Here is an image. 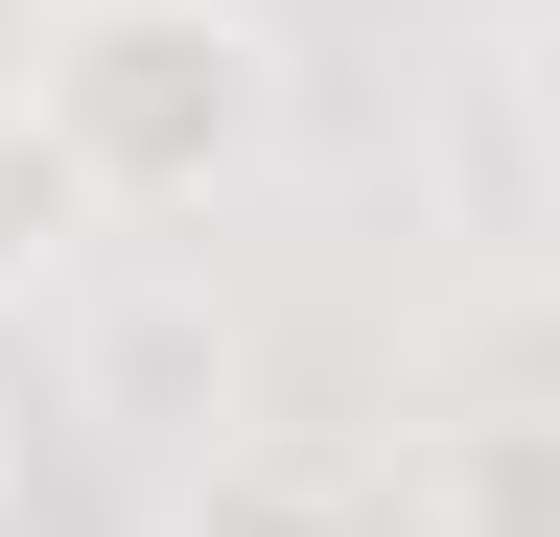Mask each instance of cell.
Segmentation results:
<instances>
[{
  "instance_id": "cell-1",
  "label": "cell",
  "mask_w": 560,
  "mask_h": 537,
  "mask_svg": "<svg viewBox=\"0 0 560 537\" xmlns=\"http://www.w3.org/2000/svg\"><path fill=\"white\" fill-rule=\"evenodd\" d=\"M0 71H24V117L94 164L117 234L234 211V187L304 141V47H280V0H24Z\"/></svg>"
},
{
  "instance_id": "cell-2",
  "label": "cell",
  "mask_w": 560,
  "mask_h": 537,
  "mask_svg": "<svg viewBox=\"0 0 560 537\" xmlns=\"http://www.w3.org/2000/svg\"><path fill=\"white\" fill-rule=\"evenodd\" d=\"M94 164H70L47 141V117H24V71H0V304H70V281H94Z\"/></svg>"
},
{
  "instance_id": "cell-3",
  "label": "cell",
  "mask_w": 560,
  "mask_h": 537,
  "mask_svg": "<svg viewBox=\"0 0 560 537\" xmlns=\"http://www.w3.org/2000/svg\"><path fill=\"white\" fill-rule=\"evenodd\" d=\"M420 537H560V444H444L420 467Z\"/></svg>"
},
{
  "instance_id": "cell-4",
  "label": "cell",
  "mask_w": 560,
  "mask_h": 537,
  "mask_svg": "<svg viewBox=\"0 0 560 537\" xmlns=\"http://www.w3.org/2000/svg\"><path fill=\"white\" fill-rule=\"evenodd\" d=\"M490 94H514V141H537V187H560V0L490 24Z\"/></svg>"
}]
</instances>
